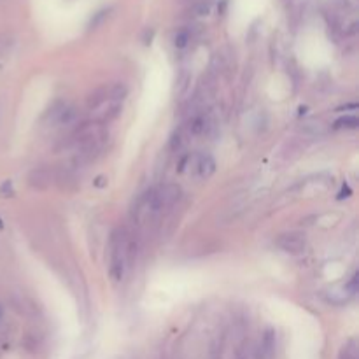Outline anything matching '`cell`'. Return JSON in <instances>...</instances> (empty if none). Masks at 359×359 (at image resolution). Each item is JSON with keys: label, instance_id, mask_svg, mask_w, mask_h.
I'll list each match as a JSON object with an SVG mask.
<instances>
[{"label": "cell", "instance_id": "cell-2", "mask_svg": "<svg viewBox=\"0 0 359 359\" xmlns=\"http://www.w3.org/2000/svg\"><path fill=\"white\" fill-rule=\"evenodd\" d=\"M127 95H128V86L125 85V83H114V85L100 86L98 90H95L93 93H90L86 104H88V109L91 110L97 105L104 104V102H109V100L123 102Z\"/></svg>", "mask_w": 359, "mask_h": 359}, {"label": "cell", "instance_id": "cell-9", "mask_svg": "<svg viewBox=\"0 0 359 359\" xmlns=\"http://www.w3.org/2000/svg\"><path fill=\"white\" fill-rule=\"evenodd\" d=\"M357 127H359V117H357V116H352V114H349V116L338 117V119L333 123V128H335V130H356Z\"/></svg>", "mask_w": 359, "mask_h": 359}, {"label": "cell", "instance_id": "cell-14", "mask_svg": "<svg viewBox=\"0 0 359 359\" xmlns=\"http://www.w3.org/2000/svg\"><path fill=\"white\" fill-rule=\"evenodd\" d=\"M209 13H211V6H209V4H200V7H198V14H200V16H207Z\"/></svg>", "mask_w": 359, "mask_h": 359}, {"label": "cell", "instance_id": "cell-16", "mask_svg": "<svg viewBox=\"0 0 359 359\" xmlns=\"http://www.w3.org/2000/svg\"><path fill=\"white\" fill-rule=\"evenodd\" d=\"M345 109H357V104H349V105H345V107H338L337 110H345Z\"/></svg>", "mask_w": 359, "mask_h": 359}, {"label": "cell", "instance_id": "cell-7", "mask_svg": "<svg viewBox=\"0 0 359 359\" xmlns=\"http://www.w3.org/2000/svg\"><path fill=\"white\" fill-rule=\"evenodd\" d=\"M275 354V331L270 328V330L265 331L261 340V356L263 359H272Z\"/></svg>", "mask_w": 359, "mask_h": 359}, {"label": "cell", "instance_id": "cell-19", "mask_svg": "<svg viewBox=\"0 0 359 359\" xmlns=\"http://www.w3.org/2000/svg\"><path fill=\"white\" fill-rule=\"evenodd\" d=\"M0 228H4V223H2V219H0Z\"/></svg>", "mask_w": 359, "mask_h": 359}, {"label": "cell", "instance_id": "cell-13", "mask_svg": "<svg viewBox=\"0 0 359 359\" xmlns=\"http://www.w3.org/2000/svg\"><path fill=\"white\" fill-rule=\"evenodd\" d=\"M13 193H14L13 182H11V181H6V182L2 184V188H0V194H2V196H11Z\"/></svg>", "mask_w": 359, "mask_h": 359}, {"label": "cell", "instance_id": "cell-5", "mask_svg": "<svg viewBox=\"0 0 359 359\" xmlns=\"http://www.w3.org/2000/svg\"><path fill=\"white\" fill-rule=\"evenodd\" d=\"M55 182V174L49 169H35L30 172L28 184L37 189H46Z\"/></svg>", "mask_w": 359, "mask_h": 359}, {"label": "cell", "instance_id": "cell-15", "mask_svg": "<svg viewBox=\"0 0 359 359\" xmlns=\"http://www.w3.org/2000/svg\"><path fill=\"white\" fill-rule=\"evenodd\" d=\"M349 194H350V189H349V186H343V189L342 191H340V194H338V200H342V198L343 196H349Z\"/></svg>", "mask_w": 359, "mask_h": 359}, {"label": "cell", "instance_id": "cell-12", "mask_svg": "<svg viewBox=\"0 0 359 359\" xmlns=\"http://www.w3.org/2000/svg\"><path fill=\"white\" fill-rule=\"evenodd\" d=\"M107 14H109V11H100V13L97 14L95 18H91V21H90V28H95V26L98 25V23H102L104 21V18H107Z\"/></svg>", "mask_w": 359, "mask_h": 359}, {"label": "cell", "instance_id": "cell-3", "mask_svg": "<svg viewBox=\"0 0 359 359\" xmlns=\"http://www.w3.org/2000/svg\"><path fill=\"white\" fill-rule=\"evenodd\" d=\"M275 244H277L278 249L291 256H300L307 249V240H305V236L301 235V233H295V231L278 235Z\"/></svg>", "mask_w": 359, "mask_h": 359}, {"label": "cell", "instance_id": "cell-8", "mask_svg": "<svg viewBox=\"0 0 359 359\" xmlns=\"http://www.w3.org/2000/svg\"><path fill=\"white\" fill-rule=\"evenodd\" d=\"M209 117L204 116V114H198V116H194L193 119H191L189 123V132L193 133V135H204L205 132L209 130Z\"/></svg>", "mask_w": 359, "mask_h": 359}, {"label": "cell", "instance_id": "cell-4", "mask_svg": "<svg viewBox=\"0 0 359 359\" xmlns=\"http://www.w3.org/2000/svg\"><path fill=\"white\" fill-rule=\"evenodd\" d=\"M121 102H116V100H109V102H104V104L97 105L95 109H91V117L93 121H98L102 125H107L109 121L116 119L117 116L121 114Z\"/></svg>", "mask_w": 359, "mask_h": 359}, {"label": "cell", "instance_id": "cell-17", "mask_svg": "<svg viewBox=\"0 0 359 359\" xmlns=\"http://www.w3.org/2000/svg\"><path fill=\"white\" fill-rule=\"evenodd\" d=\"M105 179L104 177H102V175H100V177H97V182H95V184H97V186H104L105 184Z\"/></svg>", "mask_w": 359, "mask_h": 359}, {"label": "cell", "instance_id": "cell-18", "mask_svg": "<svg viewBox=\"0 0 359 359\" xmlns=\"http://www.w3.org/2000/svg\"><path fill=\"white\" fill-rule=\"evenodd\" d=\"M2 314H4V312H2V307H0V319H2Z\"/></svg>", "mask_w": 359, "mask_h": 359}, {"label": "cell", "instance_id": "cell-10", "mask_svg": "<svg viewBox=\"0 0 359 359\" xmlns=\"http://www.w3.org/2000/svg\"><path fill=\"white\" fill-rule=\"evenodd\" d=\"M189 41H191V33H189V30H186V28H182V30H179L177 33H175V37H174V46H175V49H186L189 46Z\"/></svg>", "mask_w": 359, "mask_h": 359}, {"label": "cell", "instance_id": "cell-11", "mask_svg": "<svg viewBox=\"0 0 359 359\" xmlns=\"http://www.w3.org/2000/svg\"><path fill=\"white\" fill-rule=\"evenodd\" d=\"M340 359H357V352H356V345L352 342L349 345H345L340 352Z\"/></svg>", "mask_w": 359, "mask_h": 359}, {"label": "cell", "instance_id": "cell-6", "mask_svg": "<svg viewBox=\"0 0 359 359\" xmlns=\"http://www.w3.org/2000/svg\"><path fill=\"white\" fill-rule=\"evenodd\" d=\"M216 172V162L211 154H202L196 162V177L205 181V179H211Z\"/></svg>", "mask_w": 359, "mask_h": 359}, {"label": "cell", "instance_id": "cell-1", "mask_svg": "<svg viewBox=\"0 0 359 359\" xmlns=\"http://www.w3.org/2000/svg\"><path fill=\"white\" fill-rule=\"evenodd\" d=\"M127 240L123 238V233L114 231L110 238V278L114 282H119L125 275V266H127Z\"/></svg>", "mask_w": 359, "mask_h": 359}]
</instances>
